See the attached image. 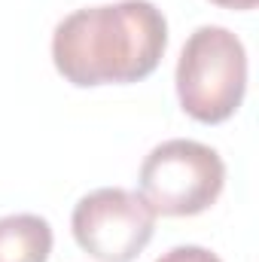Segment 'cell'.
Wrapping results in <instances>:
<instances>
[{"instance_id":"1","label":"cell","mask_w":259,"mask_h":262,"mask_svg":"<svg viewBox=\"0 0 259 262\" xmlns=\"http://www.w3.org/2000/svg\"><path fill=\"white\" fill-rule=\"evenodd\" d=\"M168 49L165 12L149 0H119L64 15L52 34L55 70L76 89L146 79Z\"/></svg>"},{"instance_id":"5","label":"cell","mask_w":259,"mask_h":262,"mask_svg":"<svg viewBox=\"0 0 259 262\" xmlns=\"http://www.w3.org/2000/svg\"><path fill=\"white\" fill-rule=\"evenodd\" d=\"M52 226L37 213L0 216V262H49Z\"/></svg>"},{"instance_id":"6","label":"cell","mask_w":259,"mask_h":262,"mask_svg":"<svg viewBox=\"0 0 259 262\" xmlns=\"http://www.w3.org/2000/svg\"><path fill=\"white\" fill-rule=\"evenodd\" d=\"M156 262H223L217 253H210L207 247L198 244H183V247H171L168 253H162Z\"/></svg>"},{"instance_id":"2","label":"cell","mask_w":259,"mask_h":262,"mask_svg":"<svg viewBox=\"0 0 259 262\" xmlns=\"http://www.w3.org/2000/svg\"><path fill=\"white\" fill-rule=\"evenodd\" d=\"M177 98L183 113L201 125L232 119L247 92V49L220 25H201L189 34L177 58Z\"/></svg>"},{"instance_id":"7","label":"cell","mask_w":259,"mask_h":262,"mask_svg":"<svg viewBox=\"0 0 259 262\" xmlns=\"http://www.w3.org/2000/svg\"><path fill=\"white\" fill-rule=\"evenodd\" d=\"M210 3H217V6H223V9H238V12H247V9H253L259 0H210Z\"/></svg>"},{"instance_id":"4","label":"cell","mask_w":259,"mask_h":262,"mask_svg":"<svg viewBox=\"0 0 259 262\" xmlns=\"http://www.w3.org/2000/svg\"><path fill=\"white\" fill-rule=\"evenodd\" d=\"M73 241L98 262H134L156 232V213L140 198L119 186H104L82 195L70 216Z\"/></svg>"},{"instance_id":"3","label":"cell","mask_w":259,"mask_h":262,"mask_svg":"<svg viewBox=\"0 0 259 262\" xmlns=\"http://www.w3.org/2000/svg\"><path fill=\"white\" fill-rule=\"evenodd\" d=\"M137 186L156 216H195L220 198L226 186V162L207 143L174 137L149 149Z\"/></svg>"}]
</instances>
